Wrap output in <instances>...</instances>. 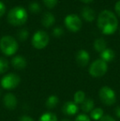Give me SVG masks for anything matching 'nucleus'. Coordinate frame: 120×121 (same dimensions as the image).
<instances>
[{
    "instance_id": "1",
    "label": "nucleus",
    "mask_w": 120,
    "mask_h": 121,
    "mask_svg": "<svg viewBox=\"0 0 120 121\" xmlns=\"http://www.w3.org/2000/svg\"><path fill=\"white\" fill-rule=\"evenodd\" d=\"M97 26L103 34L112 35L117 30L119 22L113 12L104 10L98 16Z\"/></svg>"
},
{
    "instance_id": "2",
    "label": "nucleus",
    "mask_w": 120,
    "mask_h": 121,
    "mask_svg": "<svg viewBox=\"0 0 120 121\" xmlns=\"http://www.w3.org/2000/svg\"><path fill=\"white\" fill-rule=\"evenodd\" d=\"M28 14L22 7H15L8 13V21L11 25L18 26L26 22Z\"/></svg>"
},
{
    "instance_id": "3",
    "label": "nucleus",
    "mask_w": 120,
    "mask_h": 121,
    "mask_svg": "<svg viewBox=\"0 0 120 121\" xmlns=\"http://www.w3.org/2000/svg\"><path fill=\"white\" fill-rule=\"evenodd\" d=\"M18 43L11 35H4L0 40V50L7 56H12L17 53Z\"/></svg>"
},
{
    "instance_id": "4",
    "label": "nucleus",
    "mask_w": 120,
    "mask_h": 121,
    "mask_svg": "<svg viewBox=\"0 0 120 121\" xmlns=\"http://www.w3.org/2000/svg\"><path fill=\"white\" fill-rule=\"evenodd\" d=\"M99 97L101 102L108 106H111V105H114L116 102V99H117L115 91L108 86H102L99 89Z\"/></svg>"
},
{
    "instance_id": "5",
    "label": "nucleus",
    "mask_w": 120,
    "mask_h": 121,
    "mask_svg": "<svg viewBox=\"0 0 120 121\" xmlns=\"http://www.w3.org/2000/svg\"><path fill=\"white\" fill-rule=\"evenodd\" d=\"M108 70L107 63L102 59H96L91 64L89 68V73L94 78H100L103 77Z\"/></svg>"
},
{
    "instance_id": "6",
    "label": "nucleus",
    "mask_w": 120,
    "mask_h": 121,
    "mask_svg": "<svg viewBox=\"0 0 120 121\" xmlns=\"http://www.w3.org/2000/svg\"><path fill=\"white\" fill-rule=\"evenodd\" d=\"M50 38L49 35L44 30H37L33 35L31 39V44L34 48L42 49L48 45Z\"/></svg>"
},
{
    "instance_id": "7",
    "label": "nucleus",
    "mask_w": 120,
    "mask_h": 121,
    "mask_svg": "<svg viewBox=\"0 0 120 121\" xmlns=\"http://www.w3.org/2000/svg\"><path fill=\"white\" fill-rule=\"evenodd\" d=\"M21 82V78L16 73H8L1 79V86L5 90H12L17 87Z\"/></svg>"
},
{
    "instance_id": "8",
    "label": "nucleus",
    "mask_w": 120,
    "mask_h": 121,
    "mask_svg": "<svg viewBox=\"0 0 120 121\" xmlns=\"http://www.w3.org/2000/svg\"><path fill=\"white\" fill-rule=\"evenodd\" d=\"M64 24L66 27L70 31L77 32L82 28V20L80 19L77 15L76 14H70L67 16L64 19Z\"/></svg>"
},
{
    "instance_id": "9",
    "label": "nucleus",
    "mask_w": 120,
    "mask_h": 121,
    "mask_svg": "<svg viewBox=\"0 0 120 121\" xmlns=\"http://www.w3.org/2000/svg\"><path fill=\"white\" fill-rule=\"evenodd\" d=\"M4 106L8 110H14L17 105V98L13 93H7L4 95L3 99Z\"/></svg>"
},
{
    "instance_id": "10",
    "label": "nucleus",
    "mask_w": 120,
    "mask_h": 121,
    "mask_svg": "<svg viewBox=\"0 0 120 121\" xmlns=\"http://www.w3.org/2000/svg\"><path fill=\"white\" fill-rule=\"evenodd\" d=\"M62 110L64 115L72 116V115H75L76 114H77L79 107L78 105H77L74 101H67L62 105Z\"/></svg>"
},
{
    "instance_id": "11",
    "label": "nucleus",
    "mask_w": 120,
    "mask_h": 121,
    "mask_svg": "<svg viewBox=\"0 0 120 121\" xmlns=\"http://www.w3.org/2000/svg\"><path fill=\"white\" fill-rule=\"evenodd\" d=\"M76 60L80 67H86L90 61V54L85 49H80L76 55Z\"/></svg>"
},
{
    "instance_id": "12",
    "label": "nucleus",
    "mask_w": 120,
    "mask_h": 121,
    "mask_svg": "<svg viewBox=\"0 0 120 121\" xmlns=\"http://www.w3.org/2000/svg\"><path fill=\"white\" fill-rule=\"evenodd\" d=\"M11 64H12V66L14 69H18V70L24 69L26 67V65H27L26 59L21 55H17V56L13 57L12 59Z\"/></svg>"
},
{
    "instance_id": "13",
    "label": "nucleus",
    "mask_w": 120,
    "mask_h": 121,
    "mask_svg": "<svg viewBox=\"0 0 120 121\" xmlns=\"http://www.w3.org/2000/svg\"><path fill=\"white\" fill-rule=\"evenodd\" d=\"M82 16L86 21L87 22H92L95 18V13L93 9H91L89 7H85L82 10Z\"/></svg>"
},
{
    "instance_id": "14",
    "label": "nucleus",
    "mask_w": 120,
    "mask_h": 121,
    "mask_svg": "<svg viewBox=\"0 0 120 121\" xmlns=\"http://www.w3.org/2000/svg\"><path fill=\"white\" fill-rule=\"evenodd\" d=\"M100 59H102L105 63L111 62L115 58V53L111 49H105L103 52L100 53Z\"/></svg>"
},
{
    "instance_id": "15",
    "label": "nucleus",
    "mask_w": 120,
    "mask_h": 121,
    "mask_svg": "<svg viewBox=\"0 0 120 121\" xmlns=\"http://www.w3.org/2000/svg\"><path fill=\"white\" fill-rule=\"evenodd\" d=\"M42 25L45 27H50L52 25L54 24L55 22V17L52 13H45L42 17Z\"/></svg>"
},
{
    "instance_id": "16",
    "label": "nucleus",
    "mask_w": 120,
    "mask_h": 121,
    "mask_svg": "<svg viewBox=\"0 0 120 121\" xmlns=\"http://www.w3.org/2000/svg\"><path fill=\"white\" fill-rule=\"evenodd\" d=\"M95 106V102L91 98H86V100L82 104V110L84 113H91V110L94 109Z\"/></svg>"
},
{
    "instance_id": "17",
    "label": "nucleus",
    "mask_w": 120,
    "mask_h": 121,
    "mask_svg": "<svg viewBox=\"0 0 120 121\" xmlns=\"http://www.w3.org/2000/svg\"><path fill=\"white\" fill-rule=\"evenodd\" d=\"M58 101H59L58 97L55 95H52L47 98L46 101H45V105L48 109H54L58 105Z\"/></svg>"
},
{
    "instance_id": "18",
    "label": "nucleus",
    "mask_w": 120,
    "mask_h": 121,
    "mask_svg": "<svg viewBox=\"0 0 120 121\" xmlns=\"http://www.w3.org/2000/svg\"><path fill=\"white\" fill-rule=\"evenodd\" d=\"M106 45H107V43L106 41L104 40L103 38H98L95 40L94 42V48L97 52H103L106 48Z\"/></svg>"
},
{
    "instance_id": "19",
    "label": "nucleus",
    "mask_w": 120,
    "mask_h": 121,
    "mask_svg": "<svg viewBox=\"0 0 120 121\" xmlns=\"http://www.w3.org/2000/svg\"><path fill=\"white\" fill-rule=\"evenodd\" d=\"M91 118L93 119L94 120H99L103 116H104V110L103 109H101L100 107H96V108H94L91 112L90 113Z\"/></svg>"
},
{
    "instance_id": "20",
    "label": "nucleus",
    "mask_w": 120,
    "mask_h": 121,
    "mask_svg": "<svg viewBox=\"0 0 120 121\" xmlns=\"http://www.w3.org/2000/svg\"><path fill=\"white\" fill-rule=\"evenodd\" d=\"M39 121H58V117L52 112H45L39 119Z\"/></svg>"
},
{
    "instance_id": "21",
    "label": "nucleus",
    "mask_w": 120,
    "mask_h": 121,
    "mask_svg": "<svg viewBox=\"0 0 120 121\" xmlns=\"http://www.w3.org/2000/svg\"><path fill=\"white\" fill-rule=\"evenodd\" d=\"M73 101L75 102L77 105L79 104H82L83 101L86 100V94L83 91H77V92L74 94L73 97Z\"/></svg>"
},
{
    "instance_id": "22",
    "label": "nucleus",
    "mask_w": 120,
    "mask_h": 121,
    "mask_svg": "<svg viewBox=\"0 0 120 121\" xmlns=\"http://www.w3.org/2000/svg\"><path fill=\"white\" fill-rule=\"evenodd\" d=\"M9 69V64L7 59L3 57L0 58V74H3Z\"/></svg>"
},
{
    "instance_id": "23",
    "label": "nucleus",
    "mask_w": 120,
    "mask_h": 121,
    "mask_svg": "<svg viewBox=\"0 0 120 121\" xmlns=\"http://www.w3.org/2000/svg\"><path fill=\"white\" fill-rule=\"evenodd\" d=\"M29 36V32L26 29H21L18 31L17 37L21 41H25Z\"/></svg>"
},
{
    "instance_id": "24",
    "label": "nucleus",
    "mask_w": 120,
    "mask_h": 121,
    "mask_svg": "<svg viewBox=\"0 0 120 121\" xmlns=\"http://www.w3.org/2000/svg\"><path fill=\"white\" fill-rule=\"evenodd\" d=\"M29 10L32 13H38L39 12H40L41 8L38 3H31L29 5Z\"/></svg>"
},
{
    "instance_id": "25",
    "label": "nucleus",
    "mask_w": 120,
    "mask_h": 121,
    "mask_svg": "<svg viewBox=\"0 0 120 121\" xmlns=\"http://www.w3.org/2000/svg\"><path fill=\"white\" fill-rule=\"evenodd\" d=\"M45 5L49 8H54L58 3V0H43Z\"/></svg>"
},
{
    "instance_id": "26",
    "label": "nucleus",
    "mask_w": 120,
    "mask_h": 121,
    "mask_svg": "<svg viewBox=\"0 0 120 121\" xmlns=\"http://www.w3.org/2000/svg\"><path fill=\"white\" fill-rule=\"evenodd\" d=\"M74 121H91V118L86 114H79Z\"/></svg>"
},
{
    "instance_id": "27",
    "label": "nucleus",
    "mask_w": 120,
    "mask_h": 121,
    "mask_svg": "<svg viewBox=\"0 0 120 121\" xmlns=\"http://www.w3.org/2000/svg\"><path fill=\"white\" fill-rule=\"evenodd\" d=\"M63 34V30L61 27H55L53 30V35H54L55 37H60Z\"/></svg>"
},
{
    "instance_id": "28",
    "label": "nucleus",
    "mask_w": 120,
    "mask_h": 121,
    "mask_svg": "<svg viewBox=\"0 0 120 121\" xmlns=\"http://www.w3.org/2000/svg\"><path fill=\"white\" fill-rule=\"evenodd\" d=\"M5 12H6V6L3 2L0 1V17L4 15Z\"/></svg>"
},
{
    "instance_id": "29",
    "label": "nucleus",
    "mask_w": 120,
    "mask_h": 121,
    "mask_svg": "<svg viewBox=\"0 0 120 121\" xmlns=\"http://www.w3.org/2000/svg\"><path fill=\"white\" fill-rule=\"evenodd\" d=\"M99 121H116V120H114L112 116H110V115H104Z\"/></svg>"
},
{
    "instance_id": "30",
    "label": "nucleus",
    "mask_w": 120,
    "mask_h": 121,
    "mask_svg": "<svg viewBox=\"0 0 120 121\" xmlns=\"http://www.w3.org/2000/svg\"><path fill=\"white\" fill-rule=\"evenodd\" d=\"M19 121H35V120L30 116H28V115H22V116L19 118Z\"/></svg>"
},
{
    "instance_id": "31",
    "label": "nucleus",
    "mask_w": 120,
    "mask_h": 121,
    "mask_svg": "<svg viewBox=\"0 0 120 121\" xmlns=\"http://www.w3.org/2000/svg\"><path fill=\"white\" fill-rule=\"evenodd\" d=\"M115 11L117 13V14L120 17V0L118 1L115 4Z\"/></svg>"
},
{
    "instance_id": "32",
    "label": "nucleus",
    "mask_w": 120,
    "mask_h": 121,
    "mask_svg": "<svg viewBox=\"0 0 120 121\" xmlns=\"http://www.w3.org/2000/svg\"><path fill=\"white\" fill-rule=\"evenodd\" d=\"M115 115L119 119H120V105L115 108Z\"/></svg>"
},
{
    "instance_id": "33",
    "label": "nucleus",
    "mask_w": 120,
    "mask_h": 121,
    "mask_svg": "<svg viewBox=\"0 0 120 121\" xmlns=\"http://www.w3.org/2000/svg\"><path fill=\"white\" fill-rule=\"evenodd\" d=\"M81 1H82V3H91L93 0H81Z\"/></svg>"
},
{
    "instance_id": "34",
    "label": "nucleus",
    "mask_w": 120,
    "mask_h": 121,
    "mask_svg": "<svg viewBox=\"0 0 120 121\" xmlns=\"http://www.w3.org/2000/svg\"><path fill=\"white\" fill-rule=\"evenodd\" d=\"M61 121H71L70 120H68V119H62Z\"/></svg>"
}]
</instances>
